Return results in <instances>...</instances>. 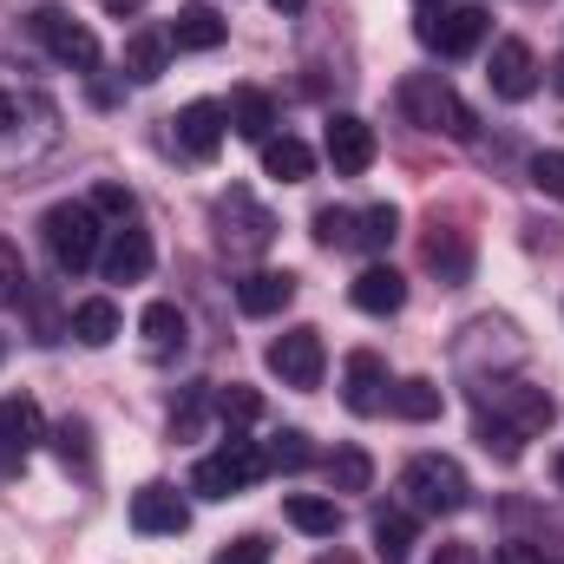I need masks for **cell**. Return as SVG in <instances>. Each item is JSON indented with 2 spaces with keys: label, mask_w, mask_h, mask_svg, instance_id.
<instances>
[{
  "label": "cell",
  "mask_w": 564,
  "mask_h": 564,
  "mask_svg": "<svg viewBox=\"0 0 564 564\" xmlns=\"http://www.w3.org/2000/svg\"><path fill=\"white\" fill-rule=\"evenodd\" d=\"M13 295H26V270H20V250L0 237V302H13Z\"/></svg>",
  "instance_id": "obj_39"
},
{
  "label": "cell",
  "mask_w": 564,
  "mask_h": 564,
  "mask_svg": "<svg viewBox=\"0 0 564 564\" xmlns=\"http://www.w3.org/2000/svg\"><path fill=\"white\" fill-rule=\"evenodd\" d=\"M322 368H328L322 328H289V335L270 341V375L282 388H322Z\"/></svg>",
  "instance_id": "obj_7"
},
{
  "label": "cell",
  "mask_w": 564,
  "mask_h": 564,
  "mask_svg": "<svg viewBox=\"0 0 564 564\" xmlns=\"http://www.w3.org/2000/svg\"><path fill=\"white\" fill-rule=\"evenodd\" d=\"M86 204H93L99 217H112V224H132V217H139V197H132L126 184H112V177H106V184H93V197H86Z\"/></svg>",
  "instance_id": "obj_33"
},
{
  "label": "cell",
  "mask_w": 564,
  "mask_h": 564,
  "mask_svg": "<svg viewBox=\"0 0 564 564\" xmlns=\"http://www.w3.org/2000/svg\"><path fill=\"white\" fill-rule=\"evenodd\" d=\"M204 414H210V388H191V394H184V408L171 414V433H177V440H191V433L204 426Z\"/></svg>",
  "instance_id": "obj_36"
},
{
  "label": "cell",
  "mask_w": 564,
  "mask_h": 564,
  "mask_svg": "<svg viewBox=\"0 0 564 564\" xmlns=\"http://www.w3.org/2000/svg\"><path fill=\"white\" fill-rule=\"evenodd\" d=\"M322 144H328L335 177H361V171L375 164V151H381L375 126H368V119H355V112H335V119H328V132H322Z\"/></svg>",
  "instance_id": "obj_9"
},
{
  "label": "cell",
  "mask_w": 564,
  "mask_h": 564,
  "mask_svg": "<svg viewBox=\"0 0 564 564\" xmlns=\"http://www.w3.org/2000/svg\"><path fill=\"white\" fill-rule=\"evenodd\" d=\"M20 126V99L13 93H0V132H13Z\"/></svg>",
  "instance_id": "obj_43"
},
{
  "label": "cell",
  "mask_w": 564,
  "mask_h": 564,
  "mask_svg": "<svg viewBox=\"0 0 564 564\" xmlns=\"http://www.w3.org/2000/svg\"><path fill=\"white\" fill-rule=\"evenodd\" d=\"M210 564H270V539L263 532H243V539H230Z\"/></svg>",
  "instance_id": "obj_35"
},
{
  "label": "cell",
  "mask_w": 564,
  "mask_h": 564,
  "mask_svg": "<svg viewBox=\"0 0 564 564\" xmlns=\"http://www.w3.org/2000/svg\"><path fill=\"white\" fill-rule=\"evenodd\" d=\"M270 473V459H263V446H250V440H224L217 453H204L197 459V473H191V486L204 492V499H237V492H250L257 479Z\"/></svg>",
  "instance_id": "obj_4"
},
{
  "label": "cell",
  "mask_w": 564,
  "mask_h": 564,
  "mask_svg": "<svg viewBox=\"0 0 564 564\" xmlns=\"http://www.w3.org/2000/svg\"><path fill=\"white\" fill-rule=\"evenodd\" d=\"M171 132H177V151L184 158H197V164H210L217 151H224V132H230V112L217 106V99H191L177 119H171Z\"/></svg>",
  "instance_id": "obj_8"
},
{
  "label": "cell",
  "mask_w": 564,
  "mask_h": 564,
  "mask_svg": "<svg viewBox=\"0 0 564 564\" xmlns=\"http://www.w3.org/2000/svg\"><path fill=\"white\" fill-rule=\"evenodd\" d=\"M388 408L401 414V421H440V408H446V394L433 388V381H401V388H388Z\"/></svg>",
  "instance_id": "obj_29"
},
{
  "label": "cell",
  "mask_w": 564,
  "mask_h": 564,
  "mask_svg": "<svg viewBox=\"0 0 564 564\" xmlns=\"http://www.w3.org/2000/svg\"><path fill=\"white\" fill-rule=\"evenodd\" d=\"M217 414H224V421H257V414H263V401H257V394H250V388H230V394H217Z\"/></svg>",
  "instance_id": "obj_40"
},
{
  "label": "cell",
  "mask_w": 564,
  "mask_h": 564,
  "mask_svg": "<svg viewBox=\"0 0 564 564\" xmlns=\"http://www.w3.org/2000/svg\"><path fill=\"white\" fill-rule=\"evenodd\" d=\"M421 7H426V13H440V7H446V0H421Z\"/></svg>",
  "instance_id": "obj_48"
},
{
  "label": "cell",
  "mask_w": 564,
  "mask_h": 564,
  "mask_svg": "<svg viewBox=\"0 0 564 564\" xmlns=\"http://www.w3.org/2000/svg\"><path fill=\"white\" fill-rule=\"evenodd\" d=\"M499 401H506V421L519 426L525 440H532V433H545L552 414H558V401H552V394H539V388H499Z\"/></svg>",
  "instance_id": "obj_24"
},
{
  "label": "cell",
  "mask_w": 564,
  "mask_h": 564,
  "mask_svg": "<svg viewBox=\"0 0 564 564\" xmlns=\"http://www.w3.org/2000/svg\"><path fill=\"white\" fill-rule=\"evenodd\" d=\"M355 308L361 315H401V302H408V276L401 270H388V263H368L361 276H355Z\"/></svg>",
  "instance_id": "obj_17"
},
{
  "label": "cell",
  "mask_w": 564,
  "mask_h": 564,
  "mask_svg": "<svg viewBox=\"0 0 564 564\" xmlns=\"http://www.w3.org/2000/svg\"><path fill=\"white\" fill-rule=\"evenodd\" d=\"M40 440H46V421H40V408H33L26 394L0 401V473H7V466H20Z\"/></svg>",
  "instance_id": "obj_14"
},
{
  "label": "cell",
  "mask_w": 564,
  "mask_h": 564,
  "mask_svg": "<svg viewBox=\"0 0 564 564\" xmlns=\"http://www.w3.org/2000/svg\"><path fill=\"white\" fill-rule=\"evenodd\" d=\"M132 525H139L144 539H177V532L191 525V506H184L171 486H139V492H132Z\"/></svg>",
  "instance_id": "obj_13"
},
{
  "label": "cell",
  "mask_w": 564,
  "mask_h": 564,
  "mask_svg": "<svg viewBox=\"0 0 564 564\" xmlns=\"http://www.w3.org/2000/svg\"><path fill=\"white\" fill-rule=\"evenodd\" d=\"M545 79H552V93H558V99H564V53H558V59H552V73H545Z\"/></svg>",
  "instance_id": "obj_45"
},
{
  "label": "cell",
  "mask_w": 564,
  "mask_h": 564,
  "mask_svg": "<svg viewBox=\"0 0 564 564\" xmlns=\"http://www.w3.org/2000/svg\"><path fill=\"white\" fill-rule=\"evenodd\" d=\"M295 302V276L289 270H257V276L237 282V308L243 315H282Z\"/></svg>",
  "instance_id": "obj_20"
},
{
  "label": "cell",
  "mask_w": 564,
  "mask_h": 564,
  "mask_svg": "<svg viewBox=\"0 0 564 564\" xmlns=\"http://www.w3.org/2000/svg\"><path fill=\"white\" fill-rule=\"evenodd\" d=\"M532 184L564 204V151H539V158H532Z\"/></svg>",
  "instance_id": "obj_37"
},
{
  "label": "cell",
  "mask_w": 564,
  "mask_h": 564,
  "mask_svg": "<svg viewBox=\"0 0 564 564\" xmlns=\"http://www.w3.org/2000/svg\"><path fill=\"white\" fill-rule=\"evenodd\" d=\"M224 112H230V132H237V139H250V144H270V139H276V106H270V93L237 86Z\"/></svg>",
  "instance_id": "obj_18"
},
{
  "label": "cell",
  "mask_w": 564,
  "mask_h": 564,
  "mask_svg": "<svg viewBox=\"0 0 564 564\" xmlns=\"http://www.w3.org/2000/svg\"><path fill=\"white\" fill-rule=\"evenodd\" d=\"M375 552H381V564H408L414 558V512H408V506L375 512Z\"/></svg>",
  "instance_id": "obj_23"
},
{
  "label": "cell",
  "mask_w": 564,
  "mask_h": 564,
  "mask_svg": "<svg viewBox=\"0 0 564 564\" xmlns=\"http://www.w3.org/2000/svg\"><path fill=\"white\" fill-rule=\"evenodd\" d=\"M315 243L322 250H355V210H315Z\"/></svg>",
  "instance_id": "obj_34"
},
{
  "label": "cell",
  "mask_w": 564,
  "mask_h": 564,
  "mask_svg": "<svg viewBox=\"0 0 564 564\" xmlns=\"http://www.w3.org/2000/svg\"><path fill=\"white\" fill-rule=\"evenodd\" d=\"M40 237H46L59 276H86L99 263V250H106V230H99V210L93 204H53L40 217Z\"/></svg>",
  "instance_id": "obj_2"
},
{
  "label": "cell",
  "mask_w": 564,
  "mask_h": 564,
  "mask_svg": "<svg viewBox=\"0 0 564 564\" xmlns=\"http://www.w3.org/2000/svg\"><path fill=\"white\" fill-rule=\"evenodd\" d=\"M421 40L446 59H466L486 40V7H440V20H421Z\"/></svg>",
  "instance_id": "obj_12"
},
{
  "label": "cell",
  "mask_w": 564,
  "mask_h": 564,
  "mask_svg": "<svg viewBox=\"0 0 564 564\" xmlns=\"http://www.w3.org/2000/svg\"><path fill=\"white\" fill-rule=\"evenodd\" d=\"M270 7H276V13H302V7H308V0H270Z\"/></svg>",
  "instance_id": "obj_47"
},
{
  "label": "cell",
  "mask_w": 564,
  "mask_h": 564,
  "mask_svg": "<svg viewBox=\"0 0 564 564\" xmlns=\"http://www.w3.org/2000/svg\"><path fill=\"white\" fill-rule=\"evenodd\" d=\"M99 270H106V282H144V276H151V237H144L139 224H119V230H106Z\"/></svg>",
  "instance_id": "obj_15"
},
{
  "label": "cell",
  "mask_w": 564,
  "mask_h": 564,
  "mask_svg": "<svg viewBox=\"0 0 564 564\" xmlns=\"http://www.w3.org/2000/svg\"><path fill=\"white\" fill-rule=\"evenodd\" d=\"M479 446L499 453V459H519V453H525V433L512 421H499V414H479Z\"/></svg>",
  "instance_id": "obj_32"
},
{
  "label": "cell",
  "mask_w": 564,
  "mask_h": 564,
  "mask_svg": "<svg viewBox=\"0 0 564 564\" xmlns=\"http://www.w3.org/2000/svg\"><path fill=\"white\" fill-rule=\"evenodd\" d=\"M401 492H408V506L426 512V519H453V512H466V499H473L459 459H446V453H421V459H408Z\"/></svg>",
  "instance_id": "obj_3"
},
{
  "label": "cell",
  "mask_w": 564,
  "mask_h": 564,
  "mask_svg": "<svg viewBox=\"0 0 564 564\" xmlns=\"http://www.w3.org/2000/svg\"><path fill=\"white\" fill-rule=\"evenodd\" d=\"M394 237H401V210H394V204L355 210V250H388Z\"/></svg>",
  "instance_id": "obj_30"
},
{
  "label": "cell",
  "mask_w": 564,
  "mask_h": 564,
  "mask_svg": "<svg viewBox=\"0 0 564 564\" xmlns=\"http://www.w3.org/2000/svg\"><path fill=\"white\" fill-rule=\"evenodd\" d=\"M263 459H270L276 473H302V466L315 459V453H308V433H295V426H282L276 440L263 446Z\"/></svg>",
  "instance_id": "obj_31"
},
{
  "label": "cell",
  "mask_w": 564,
  "mask_h": 564,
  "mask_svg": "<svg viewBox=\"0 0 564 564\" xmlns=\"http://www.w3.org/2000/svg\"><path fill=\"white\" fill-rule=\"evenodd\" d=\"M282 512H289V525H295V532H308V539H335V532H341V506H335V499L289 492V499H282Z\"/></svg>",
  "instance_id": "obj_22"
},
{
  "label": "cell",
  "mask_w": 564,
  "mask_h": 564,
  "mask_svg": "<svg viewBox=\"0 0 564 564\" xmlns=\"http://www.w3.org/2000/svg\"><path fill=\"white\" fill-rule=\"evenodd\" d=\"M322 473H328V486H335V492H368V479H375V459H368L361 446H335V453L322 459Z\"/></svg>",
  "instance_id": "obj_28"
},
{
  "label": "cell",
  "mask_w": 564,
  "mask_h": 564,
  "mask_svg": "<svg viewBox=\"0 0 564 564\" xmlns=\"http://www.w3.org/2000/svg\"><path fill=\"white\" fill-rule=\"evenodd\" d=\"M164 59H171V40L158 33V26H139L132 40H126V73L151 86V79H164Z\"/></svg>",
  "instance_id": "obj_25"
},
{
  "label": "cell",
  "mask_w": 564,
  "mask_h": 564,
  "mask_svg": "<svg viewBox=\"0 0 564 564\" xmlns=\"http://www.w3.org/2000/svg\"><path fill=\"white\" fill-rule=\"evenodd\" d=\"M486 86H492L506 106L532 99V93H539V59H532V46H525V40H499V46H492V66H486Z\"/></svg>",
  "instance_id": "obj_11"
},
{
  "label": "cell",
  "mask_w": 564,
  "mask_h": 564,
  "mask_svg": "<svg viewBox=\"0 0 564 564\" xmlns=\"http://www.w3.org/2000/svg\"><path fill=\"white\" fill-rule=\"evenodd\" d=\"M0 361H7V341H0Z\"/></svg>",
  "instance_id": "obj_49"
},
{
  "label": "cell",
  "mask_w": 564,
  "mask_h": 564,
  "mask_svg": "<svg viewBox=\"0 0 564 564\" xmlns=\"http://www.w3.org/2000/svg\"><path fill=\"white\" fill-rule=\"evenodd\" d=\"M217 243H224L230 257H263V250L276 243V217H270L243 184H230V191L217 197Z\"/></svg>",
  "instance_id": "obj_5"
},
{
  "label": "cell",
  "mask_w": 564,
  "mask_h": 564,
  "mask_svg": "<svg viewBox=\"0 0 564 564\" xmlns=\"http://www.w3.org/2000/svg\"><path fill=\"white\" fill-rule=\"evenodd\" d=\"M224 13L217 7H204V0H191V7H177V20L164 26V40L177 46V53H210V46H224Z\"/></svg>",
  "instance_id": "obj_16"
},
{
  "label": "cell",
  "mask_w": 564,
  "mask_h": 564,
  "mask_svg": "<svg viewBox=\"0 0 564 564\" xmlns=\"http://www.w3.org/2000/svg\"><path fill=\"white\" fill-rule=\"evenodd\" d=\"M341 401H348V414H381L388 408V361L375 355V348H355L348 361H341Z\"/></svg>",
  "instance_id": "obj_10"
},
{
  "label": "cell",
  "mask_w": 564,
  "mask_h": 564,
  "mask_svg": "<svg viewBox=\"0 0 564 564\" xmlns=\"http://www.w3.org/2000/svg\"><path fill=\"white\" fill-rule=\"evenodd\" d=\"M433 564H479V558H473V545H440V558Z\"/></svg>",
  "instance_id": "obj_44"
},
{
  "label": "cell",
  "mask_w": 564,
  "mask_h": 564,
  "mask_svg": "<svg viewBox=\"0 0 564 564\" xmlns=\"http://www.w3.org/2000/svg\"><path fill=\"white\" fill-rule=\"evenodd\" d=\"M401 112H408V126H421V132H440V139H473L479 132V119H473V106L440 79V73H408L401 79Z\"/></svg>",
  "instance_id": "obj_1"
},
{
  "label": "cell",
  "mask_w": 564,
  "mask_h": 564,
  "mask_svg": "<svg viewBox=\"0 0 564 564\" xmlns=\"http://www.w3.org/2000/svg\"><path fill=\"white\" fill-rule=\"evenodd\" d=\"M492 564H545V558H539L532 545H499V552H492Z\"/></svg>",
  "instance_id": "obj_41"
},
{
  "label": "cell",
  "mask_w": 564,
  "mask_h": 564,
  "mask_svg": "<svg viewBox=\"0 0 564 564\" xmlns=\"http://www.w3.org/2000/svg\"><path fill=\"white\" fill-rule=\"evenodd\" d=\"M99 7H106L112 20H132V13H144V7H151V0H99Z\"/></svg>",
  "instance_id": "obj_42"
},
{
  "label": "cell",
  "mask_w": 564,
  "mask_h": 564,
  "mask_svg": "<svg viewBox=\"0 0 564 564\" xmlns=\"http://www.w3.org/2000/svg\"><path fill=\"white\" fill-rule=\"evenodd\" d=\"M26 26H33V40H40L59 66H79V73H93V66H99V33H93L86 20H73L66 7H33V13H26Z\"/></svg>",
  "instance_id": "obj_6"
},
{
  "label": "cell",
  "mask_w": 564,
  "mask_h": 564,
  "mask_svg": "<svg viewBox=\"0 0 564 564\" xmlns=\"http://www.w3.org/2000/svg\"><path fill=\"white\" fill-rule=\"evenodd\" d=\"M139 335H144V348H151V361L184 355V308L177 302H151L139 315Z\"/></svg>",
  "instance_id": "obj_21"
},
{
  "label": "cell",
  "mask_w": 564,
  "mask_h": 564,
  "mask_svg": "<svg viewBox=\"0 0 564 564\" xmlns=\"http://www.w3.org/2000/svg\"><path fill=\"white\" fill-rule=\"evenodd\" d=\"M86 440H93V433H86L79 421H66L59 433H53V446H59V459H66V466H86V459H93V446H86Z\"/></svg>",
  "instance_id": "obj_38"
},
{
  "label": "cell",
  "mask_w": 564,
  "mask_h": 564,
  "mask_svg": "<svg viewBox=\"0 0 564 564\" xmlns=\"http://www.w3.org/2000/svg\"><path fill=\"white\" fill-rule=\"evenodd\" d=\"M73 335H79L86 348H106V341H119V302H106V295H86V302L73 308Z\"/></svg>",
  "instance_id": "obj_26"
},
{
  "label": "cell",
  "mask_w": 564,
  "mask_h": 564,
  "mask_svg": "<svg viewBox=\"0 0 564 564\" xmlns=\"http://www.w3.org/2000/svg\"><path fill=\"white\" fill-rule=\"evenodd\" d=\"M426 270L446 282V289H459V282L473 276V237H466V230H440V224H433V237H426Z\"/></svg>",
  "instance_id": "obj_19"
},
{
  "label": "cell",
  "mask_w": 564,
  "mask_h": 564,
  "mask_svg": "<svg viewBox=\"0 0 564 564\" xmlns=\"http://www.w3.org/2000/svg\"><path fill=\"white\" fill-rule=\"evenodd\" d=\"M315 171V151L302 139H270L263 144V177H276V184H302Z\"/></svg>",
  "instance_id": "obj_27"
},
{
  "label": "cell",
  "mask_w": 564,
  "mask_h": 564,
  "mask_svg": "<svg viewBox=\"0 0 564 564\" xmlns=\"http://www.w3.org/2000/svg\"><path fill=\"white\" fill-rule=\"evenodd\" d=\"M315 564H361V558H348V552H322Z\"/></svg>",
  "instance_id": "obj_46"
}]
</instances>
